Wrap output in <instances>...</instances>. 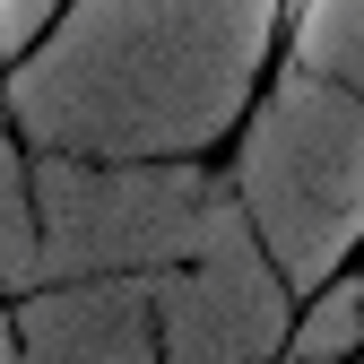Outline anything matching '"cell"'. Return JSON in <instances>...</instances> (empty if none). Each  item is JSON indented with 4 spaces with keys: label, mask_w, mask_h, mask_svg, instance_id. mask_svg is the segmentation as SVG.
<instances>
[{
    "label": "cell",
    "mask_w": 364,
    "mask_h": 364,
    "mask_svg": "<svg viewBox=\"0 0 364 364\" xmlns=\"http://www.w3.org/2000/svg\"><path fill=\"white\" fill-rule=\"evenodd\" d=\"M321 18V0H269V35H260V61H252V87H243V122L278 96V78L304 61V35Z\"/></svg>",
    "instance_id": "6da1fadb"
},
{
    "label": "cell",
    "mask_w": 364,
    "mask_h": 364,
    "mask_svg": "<svg viewBox=\"0 0 364 364\" xmlns=\"http://www.w3.org/2000/svg\"><path fill=\"white\" fill-rule=\"evenodd\" d=\"M338 278H347V287H355V295H364V235H355V243H347V269H338Z\"/></svg>",
    "instance_id": "7a4b0ae2"
}]
</instances>
